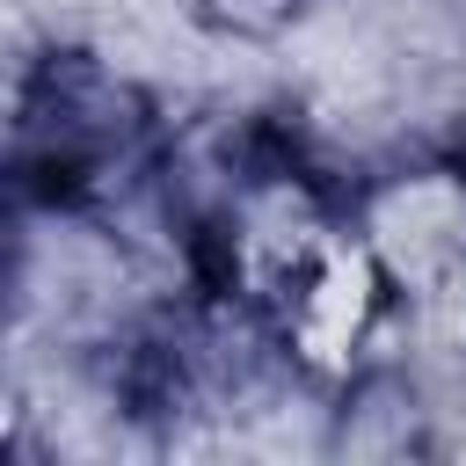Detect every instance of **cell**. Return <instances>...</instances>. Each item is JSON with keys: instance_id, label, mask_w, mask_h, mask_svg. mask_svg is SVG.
<instances>
[{"instance_id": "cell-1", "label": "cell", "mask_w": 466, "mask_h": 466, "mask_svg": "<svg viewBox=\"0 0 466 466\" xmlns=\"http://www.w3.org/2000/svg\"><path fill=\"white\" fill-rule=\"evenodd\" d=\"M153 160L146 95L95 51H44L15 80L7 182L22 211H102Z\"/></svg>"}, {"instance_id": "cell-2", "label": "cell", "mask_w": 466, "mask_h": 466, "mask_svg": "<svg viewBox=\"0 0 466 466\" xmlns=\"http://www.w3.org/2000/svg\"><path fill=\"white\" fill-rule=\"evenodd\" d=\"M313 0H197V15L218 36H284Z\"/></svg>"}]
</instances>
